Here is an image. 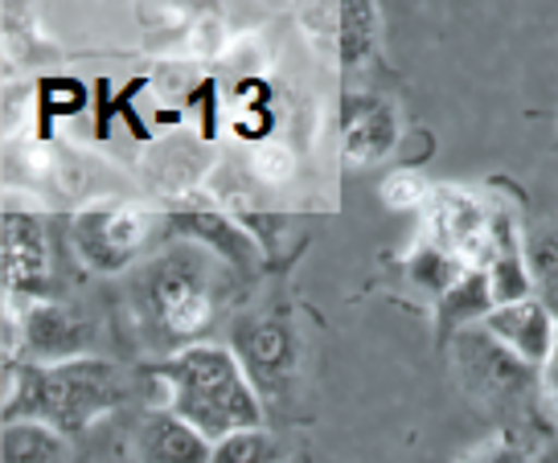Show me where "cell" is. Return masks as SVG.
<instances>
[{
  "instance_id": "obj_20",
  "label": "cell",
  "mask_w": 558,
  "mask_h": 463,
  "mask_svg": "<svg viewBox=\"0 0 558 463\" xmlns=\"http://www.w3.org/2000/svg\"><path fill=\"white\" fill-rule=\"evenodd\" d=\"M534 463H558V443H546L538 451V455H534Z\"/></svg>"
},
{
  "instance_id": "obj_19",
  "label": "cell",
  "mask_w": 558,
  "mask_h": 463,
  "mask_svg": "<svg viewBox=\"0 0 558 463\" xmlns=\"http://www.w3.org/2000/svg\"><path fill=\"white\" fill-rule=\"evenodd\" d=\"M546 402H550L558 414V353H555V361H550V369H546Z\"/></svg>"
},
{
  "instance_id": "obj_3",
  "label": "cell",
  "mask_w": 558,
  "mask_h": 463,
  "mask_svg": "<svg viewBox=\"0 0 558 463\" xmlns=\"http://www.w3.org/2000/svg\"><path fill=\"white\" fill-rule=\"evenodd\" d=\"M153 374L169 394L165 406L181 414L193 430H202L214 447L230 435L263 427V406L251 374L227 344H190L173 357H160Z\"/></svg>"
},
{
  "instance_id": "obj_11",
  "label": "cell",
  "mask_w": 558,
  "mask_h": 463,
  "mask_svg": "<svg viewBox=\"0 0 558 463\" xmlns=\"http://www.w3.org/2000/svg\"><path fill=\"white\" fill-rule=\"evenodd\" d=\"M493 312H497V304H493V292H488V275L469 271L452 292H444L436 300V337L448 344L460 332L481 328Z\"/></svg>"
},
{
  "instance_id": "obj_14",
  "label": "cell",
  "mask_w": 558,
  "mask_h": 463,
  "mask_svg": "<svg viewBox=\"0 0 558 463\" xmlns=\"http://www.w3.org/2000/svg\"><path fill=\"white\" fill-rule=\"evenodd\" d=\"M488 292H493V304L497 308H509V304H522V300H534L538 295V283H534V271H530V258H525V246L518 239L497 246V255L488 258Z\"/></svg>"
},
{
  "instance_id": "obj_15",
  "label": "cell",
  "mask_w": 558,
  "mask_h": 463,
  "mask_svg": "<svg viewBox=\"0 0 558 463\" xmlns=\"http://www.w3.org/2000/svg\"><path fill=\"white\" fill-rule=\"evenodd\" d=\"M464 275H469V267H464L460 258L444 255V251H439V246H432L427 239L418 242L415 251L407 255V279H411L415 288H423L432 300H439L444 292H452Z\"/></svg>"
},
{
  "instance_id": "obj_10",
  "label": "cell",
  "mask_w": 558,
  "mask_h": 463,
  "mask_svg": "<svg viewBox=\"0 0 558 463\" xmlns=\"http://www.w3.org/2000/svg\"><path fill=\"white\" fill-rule=\"evenodd\" d=\"M132 455L136 463H214V443L181 414L160 406L144 411L132 427Z\"/></svg>"
},
{
  "instance_id": "obj_4",
  "label": "cell",
  "mask_w": 558,
  "mask_h": 463,
  "mask_svg": "<svg viewBox=\"0 0 558 463\" xmlns=\"http://www.w3.org/2000/svg\"><path fill=\"white\" fill-rule=\"evenodd\" d=\"M448 361H452L460 390L485 411H518V406H530L534 398H546V374L522 365L485 328H469L452 337Z\"/></svg>"
},
{
  "instance_id": "obj_8",
  "label": "cell",
  "mask_w": 558,
  "mask_h": 463,
  "mask_svg": "<svg viewBox=\"0 0 558 463\" xmlns=\"http://www.w3.org/2000/svg\"><path fill=\"white\" fill-rule=\"evenodd\" d=\"M481 328L538 374L550 369V361L558 353V316L542 304L538 295L522 300V304H509V308H497Z\"/></svg>"
},
{
  "instance_id": "obj_9",
  "label": "cell",
  "mask_w": 558,
  "mask_h": 463,
  "mask_svg": "<svg viewBox=\"0 0 558 463\" xmlns=\"http://www.w3.org/2000/svg\"><path fill=\"white\" fill-rule=\"evenodd\" d=\"M21 320V361L29 365H62V361L90 357L87 332L90 328L66 308V304H29Z\"/></svg>"
},
{
  "instance_id": "obj_5",
  "label": "cell",
  "mask_w": 558,
  "mask_h": 463,
  "mask_svg": "<svg viewBox=\"0 0 558 463\" xmlns=\"http://www.w3.org/2000/svg\"><path fill=\"white\" fill-rule=\"evenodd\" d=\"M518 230L501 209H485L472 193L444 190L427 197V234L423 239L439 246L444 255L460 258L469 271H485L497 246L513 239Z\"/></svg>"
},
{
  "instance_id": "obj_2",
  "label": "cell",
  "mask_w": 558,
  "mask_h": 463,
  "mask_svg": "<svg viewBox=\"0 0 558 463\" xmlns=\"http://www.w3.org/2000/svg\"><path fill=\"white\" fill-rule=\"evenodd\" d=\"M218 300H222L218 258L206 255L202 246H173L165 255L148 258L132 275V312L140 320V332L165 357L206 341L209 325L218 316Z\"/></svg>"
},
{
  "instance_id": "obj_13",
  "label": "cell",
  "mask_w": 558,
  "mask_h": 463,
  "mask_svg": "<svg viewBox=\"0 0 558 463\" xmlns=\"http://www.w3.org/2000/svg\"><path fill=\"white\" fill-rule=\"evenodd\" d=\"M0 463H74V447L66 435L41 423H4Z\"/></svg>"
},
{
  "instance_id": "obj_16",
  "label": "cell",
  "mask_w": 558,
  "mask_h": 463,
  "mask_svg": "<svg viewBox=\"0 0 558 463\" xmlns=\"http://www.w3.org/2000/svg\"><path fill=\"white\" fill-rule=\"evenodd\" d=\"M276 443L267 430H243L214 447V463H276Z\"/></svg>"
},
{
  "instance_id": "obj_6",
  "label": "cell",
  "mask_w": 558,
  "mask_h": 463,
  "mask_svg": "<svg viewBox=\"0 0 558 463\" xmlns=\"http://www.w3.org/2000/svg\"><path fill=\"white\" fill-rule=\"evenodd\" d=\"M153 218L136 206H107L87 209L74 218V246L90 271L116 275L148 246Z\"/></svg>"
},
{
  "instance_id": "obj_18",
  "label": "cell",
  "mask_w": 558,
  "mask_h": 463,
  "mask_svg": "<svg viewBox=\"0 0 558 463\" xmlns=\"http://www.w3.org/2000/svg\"><path fill=\"white\" fill-rule=\"evenodd\" d=\"M469 463H534V455H530L522 443H513V439H497V443H488L485 451H476Z\"/></svg>"
},
{
  "instance_id": "obj_12",
  "label": "cell",
  "mask_w": 558,
  "mask_h": 463,
  "mask_svg": "<svg viewBox=\"0 0 558 463\" xmlns=\"http://www.w3.org/2000/svg\"><path fill=\"white\" fill-rule=\"evenodd\" d=\"M399 123L383 99H349L345 103V153L353 160H378L395 148Z\"/></svg>"
},
{
  "instance_id": "obj_17",
  "label": "cell",
  "mask_w": 558,
  "mask_h": 463,
  "mask_svg": "<svg viewBox=\"0 0 558 463\" xmlns=\"http://www.w3.org/2000/svg\"><path fill=\"white\" fill-rule=\"evenodd\" d=\"M378 41V17L369 4H349L345 9V62H362Z\"/></svg>"
},
{
  "instance_id": "obj_7",
  "label": "cell",
  "mask_w": 558,
  "mask_h": 463,
  "mask_svg": "<svg viewBox=\"0 0 558 463\" xmlns=\"http://www.w3.org/2000/svg\"><path fill=\"white\" fill-rule=\"evenodd\" d=\"M53 246L46 222L29 209H4V292L41 304L50 292Z\"/></svg>"
},
{
  "instance_id": "obj_1",
  "label": "cell",
  "mask_w": 558,
  "mask_h": 463,
  "mask_svg": "<svg viewBox=\"0 0 558 463\" xmlns=\"http://www.w3.org/2000/svg\"><path fill=\"white\" fill-rule=\"evenodd\" d=\"M128 394L132 381L116 361L78 357L62 365L17 361L4 374V423H41L70 439L95 427Z\"/></svg>"
}]
</instances>
